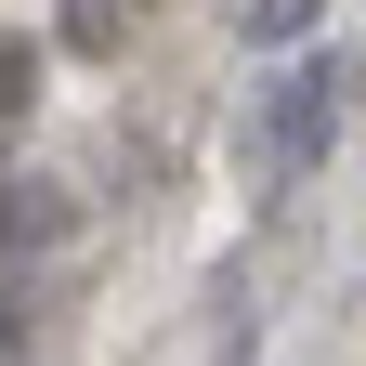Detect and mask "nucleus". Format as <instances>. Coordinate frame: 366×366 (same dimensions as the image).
<instances>
[{"instance_id": "nucleus-6", "label": "nucleus", "mask_w": 366, "mask_h": 366, "mask_svg": "<svg viewBox=\"0 0 366 366\" xmlns=\"http://www.w3.org/2000/svg\"><path fill=\"white\" fill-rule=\"evenodd\" d=\"M222 366H236V353H222Z\"/></svg>"}, {"instance_id": "nucleus-1", "label": "nucleus", "mask_w": 366, "mask_h": 366, "mask_svg": "<svg viewBox=\"0 0 366 366\" xmlns=\"http://www.w3.org/2000/svg\"><path fill=\"white\" fill-rule=\"evenodd\" d=\"M353 92H366V53H274V79L236 105V131H222V157H236V197H249V209H274L301 170H327Z\"/></svg>"}, {"instance_id": "nucleus-4", "label": "nucleus", "mask_w": 366, "mask_h": 366, "mask_svg": "<svg viewBox=\"0 0 366 366\" xmlns=\"http://www.w3.org/2000/svg\"><path fill=\"white\" fill-rule=\"evenodd\" d=\"M118 39H131V0H66L53 14V53H79V66H118Z\"/></svg>"}, {"instance_id": "nucleus-5", "label": "nucleus", "mask_w": 366, "mask_h": 366, "mask_svg": "<svg viewBox=\"0 0 366 366\" xmlns=\"http://www.w3.org/2000/svg\"><path fill=\"white\" fill-rule=\"evenodd\" d=\"M26 118H39V39H14V26H0V144H14Z\"/></svg>"}, {"instance_id": "nucleus-2", "label": "nucleus", "mask_w": 366, "mask_h": 366, "mask_svg": "<svg viewBox=\"0 0 366 366\" xmlns=\"http://www.w3.org/2000/svg\"><path fill=\"white\" fill-rule=\"evenodd\" d=\"M79 236V183L66 170H0V262H53Z\"/></svg>"}, {"instance_id": "nucleus-3", "label": "nucleus", "mask_w": 366, "mask_h": 366, "mask_svg": "<svg viewBox=\"0 0 366 366\" xmlns=\"http://www.w3.org/2000/svg\"><path fill=\"white\" fill-rule=\"evenodd\" d=\"M314 26H327V0H236L249 53H314Z\"/></svg>"}]
</instances>
